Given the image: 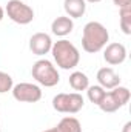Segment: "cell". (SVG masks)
Instances as JSON below:
<instances>
[{
  "label": "cell",
  "instance_id": "obj_22",
  "mask_svg": "<svg viewBox=\"0 0 131 132\" xmlns=\"http://www.w3.org/2000/svg\"><path fill=\"white\" fill-rule=\"evenodd\" d=\"M42 132H51V129H46V131H42Z\"/></svg>",
  "mask_w": 131,
  "mask_h": 132
},
{
  "label": "cell",
  "instance_id": "obj_13",
  "mask_svg": "<svg viewBox=\"0 0 131 132\" xmlns=\"http://www.w3.org/2000/svg\"><path fill=\"white\" fill-rule=\"evenodd\" d=\"M51 132H82V125L76 117H63Z\"/></svg>",
  "mask_w": 131,
  "mask_h": 132
},
{
  "label": "cell",
  "instance_id": "obj_19",
  "mask_svg": "<svg viewBox=\"0 0 131 132\" xmlns=\"http://www.w3.org/2000/svg\"><path fill=\"white\" fill-rule=\"evenodd\" d=\"M122 132H131V121H127L125 126L122 128Z\"/></svg>",
  "mask_w": 131,
  "mask_h": 132
},
{
  "label": "cell",
  "instance_id": "obj_16",
  "mask_svg": "<svg viewBox=\"0 0 131 132\" xmlns=\"http://www.w3.org/2000/svg\"><path fill=\"white\" fill-rule=\"evenodd\" d=\"M105 94H106V89H103L102 86H99V85H94V86H88V89H86V95H88V100L93 103V104H100V101L103 100L105 97Z\"/></svg>",
  "mask_w": 131,
  "mask_h": 132
},
{
  "label": "cell",
  "instance_id": "obj_7",
  "mask_svg": "<svg viewBox=\"0 0 131 132\" xmlns=\"http://www.w3.org/2000/svg\"><path fill=\"white\" fill-rule=\"evenodd\" d=\"M12 97L20 103H37L42 100V89L34 83H17L11 89Z\"/></svg>",
  "mask_w": 131,
  "mask_h": 132
},
{
  "label": "cell",
  "instance_id": "obj_15",
  "mask_svg": "<svg viewBox=\"0 0 131 132\" xmlns=\"http://www.w3.org/2000/svg\"><path fill=\"white\" fill-rule=\"evenodd\" d=\"M119 25L125 35L131 34V6L119 9Z\"/></svg>",
  "mask_w": 131,
  "mask_h": 132
},
{
  "label": "cell",
  "instance_id": "obj_21",
  "mask_svg": "<svg viewBox=\"0 0 131 132\" xmlns=\"http://www.w3.org/2000/svg\"><path fill=\"white\" fill-rule=\"evenodd\" d=\"M86 3H99V2H102V0H85Z\"/></svg>",
  "mask_w": 131,
  "mask_h": 132
},
{
  "label": "cell",
  "instance_id": "obj_5",
  "mask_svg": "<svg viewBox=\"0 0 131 132\" xmlns=\"http://www.w3.org/2000/svg\"><path fill=\"white\" fill-rule=\"evenodd\" d=\"M83 106H85V100L79 92H69V94L62 92L53 98L54 111L60 114H77L79 111H82Z\"/></svg>",
  "mask_w": 131,
  "mask_h": 132
},
{
  "label": "cell",
  "instance_id": "obj_3",
  "mask_svg": "<svg viewBox=\"0 0 131 132\" xmlns=\"http://www.w3.org/2000/svg\"><path fill=\"white\" fill-rule=\"evenodd\" d=\"M31 75L39 85H42L45 88H53V86L59 85V81H60V74H59L57 68L54 66L53 62H49L46 59H40L34 63L33 69H31Z\"/></svg>",
  "mask_w": 131,
  "mask_h": 132
},
{
  "label": "cell",
  "instance_id": "obj_10",
  "mask_svg": "<svg viewBox=\"0 0 131 132\" xmlns=\"http://www.w3.org/2000/svg\"><path fill=\"white\" fill-rule=\"evenodd\" d=\"M99 86L103 89H114L116 86H120V77L113 68H100L96 75Z\"/></svg>",
  "mask_w": 131,
  "mask_h": 132
},
{
  "label": "cell",
  "instance_id": "obj_17",
  "mask_svg": "<svg viewBox=\"0 0 131 132\" xmlns=\"http://www.w3.org/2000/svg\"><path fill=\"white\" fill-rule=\"evenodd\" d=\"M14 86V80L12 77L8 74V72H3L0 71V94H5V92H9Z\"/></svg>",
  "mask_w": 131,
  "mask_h": 132
},
{
  "label": "cell",
  "instance_id": "obj_11",
  "mask_svg": "<svg viewBox=\"0 0 131 132\" xmlns=\"http://www.w3.org/2000/svg\"><path fill=\"white\" fill-rule=\"evenodd\" d=\"M74 29V22L72 19H69L68 15H60V17H56L51 23V32L57 37H66L72 32Z\"/></svg>",
  "mask_w": 131,
  "mask_h": 132
},
{
  "label": "cell",
  "instance_id": "obj_9",
  "mask_svg": "<svg viewBox=\"0 0 131 132\" xmlns=\"http://www.w3.org/2000/svg\"><path fill=\"white\" fill-rule=\"evenodd\" d=\"M53 48V38L46 32H35L30 38V49L34 55H46L51 52Z\"/></svg>",
  "mask_w": 131,
  "mask_h": 132
},
{
  "label": "cell",
  "instance_id": "obj_4",
  "mask_svg": "<svg viewBox=\"0 0 131 132\" xmlns=\"http://www.w3.org/2000/svg\"><path fill=\"white\" fill-rule=\"evenodd\" d=\"M130 97H131V92L128 88L116 86L114 89H110V92L105 94V97L100 101L99 108L103 112H106V114L116 112V111H119L120 108H123L130 101Z\"/></svg>",
  "mask_w": 131,
  "mask_h": 132
},
{
  "label": "cell",
  "instance_id": "obj_23",
  "mask_svg": "<svg viewBox=\"0 0 131 132\" xmlns=\"http://www.w3.org/2000/svg\"><path fill=\"white\" fill-rule=\"evenodd\" d=\"M0 132H2V129H0Z\"/></svg>",
  "mask_w": 131,
  "mask_h": 132
},
{
  "label": "cell",
  "instance_id": "obj_8",
  "mask_svg": "<svg viewBox=\"0 0 131 132\" xmlns=\"http://www.w3.org/2000/svg\"><path fill=\"white\" fill-rule=\"evenodd\" d=\"M103 60L111 66L122 65L127 60V48L125 45L114 42V43H108L103 48Z\"/></svg>",
  "mask_w": 131,
  "mask_h": 132
},
{
  "label": "cell",
  "instance_id": "obj_2",
  "mask_svg": "<svg viewBox=\"0 0 131 132\" xmlns=\"http://www.w3.org/2000/svg\"><path fill=\"white\" fill-rule=\"evenodd\" d=\"M51 54H53V59H54L56 65L60 69H65V71L74 69L80 62L79 49L66 38H60L57 42H53Z\"/></svg>",
  "mask_w": 131,
  "mask_h": 132
},
{
  "label": "cell",
  "instance_id": "obj_6",
  "mask_svg": "<svg viewBox=\"0 0 131 132\" xmlns=\"http://www.w3.org/2000/svg\"><path fill=\"white\" fill-rule=\"evenodd\" d=\"M5 14L17 25H28L34 20V9L22 0H9L5 6Z\"/></svg>",
  "mask_w": 131,
  "mask_h": 132
},
{
  "label": "cell",
  "instance_id": "obj_20",
  "mask_svg": "<svg viewBox=\"0 0 131 132\" xmlns=\"http://www.w3.org/2000/svg\"><path fill=\"white\" fill-rule=\"evenodd\" d=\"M3 17H5V9H3V8L0 6V22L3 20Z\"/></svg>",
  "mask_w": 131,
  "mask_h": 132
},
{
  "label": "cell",
  "instance_id": "obj_18",
  "mask_svg": "<svg viewBox=\"0 0 131 132\" xmlns=\"http://www.w3.org/2000/svg\"><path fill=\"white\" fill-rule=\"evenodd\" d=\"M113 3L120 9V8H127V6H131V0H113Z\"/></svg>",
  "mask_w": 131,
  "mask_h": 132
},
{
  "label": "cell",
  "instance_id": "obj_1",
  "mask_svg": "<svg viewBox=\"0 0 131 132\" xmlns=\"http://www.w3.org/2000/svg\"><path fill=\"white\" fill-rule=\"evenodd\" d=\"M110 42V32L100 22H88L82 31V48L88 54L102 51Z\"/></svg>",
  "mask_w": 131,
  "mask_h": 132
},
{
  "label": "cell",
  "instance_id": "obj_14",
  "mask_svg": "<svg viewBox=\"0 0 131 132\" xmlns=\"http://www.w3.org/2000/svg\"><path fill=\"white\" fill-rule=\"evenodd\" d=\"M68 83L69 86L76 91V92H80V91H86L88 86H90V78L85 72L82 71H74L69 78H68Z\"/></svg>",
  "mask_w": 131,
  "mask_h": 132
},
{
  "label": "cell",
  "instance_id": "obj_12",
  "mask_svg": "<svg viewBox=\"0 0 131 132\" xmlns=\"http://www.w3.org/2000/svg\"><path fill=\"white\" fill-rule=\"evenodd\" d=\"M63 9L69 19H80L86 12L85 0H63Z\"/></svg>",
  "mask_w": 131,
  "mask_h": 132
}]
</instances>
